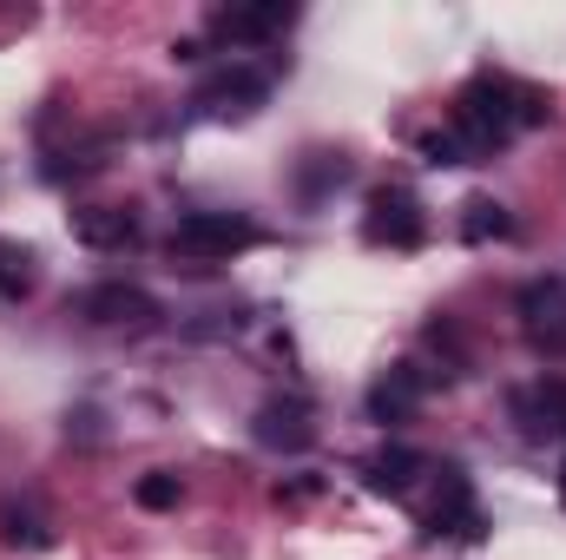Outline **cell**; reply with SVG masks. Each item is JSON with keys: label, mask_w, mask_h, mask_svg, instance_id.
Segmentation results:
<instances>
[{"label": "cell", "mask_w": 566, "mask_h": 560, "mask_svg": "<svg viewBox=\"0 0 566 560\" xmlns=\"http://www.w3.org/2000/svg\"><path fill=\"white\" fill-rule=\"evenodd\" d=\"M547 93H534V86H514V80H501V73H474L468 86H461V100H454V133L468 152H494V145H507L521 126H547Z\"/></svg>", "instance_id": "cell-1"}, {"label": "cell", "mask_w": 566, "mask_h": 560, "mask_svg": "<svg viewBox=\"0 0 566 560\" xmlns=\"http://www.w3.org/2000/svg\"><path fill=\"white\" fill-rule=\"evenodd\" d=\"M251 245H258V225L244 211H185L178 231H171V251L191 258V265H224Z\"/></svg>", "instance_id": "cell-2"}, {"label": "cell", "mask_w": 566, "mask_h": 560, "mask_svg": "<svg viewBox=\"0 0 566 560\" xmlns=\"http://www.w3.org/2000/svg\"><path fill=\"white\" fill-rule=\"evenodd\" d=\"M422 231H428V218H422V205H416L409 185H376V191H369V218H363V238H369V245L416 251Z\"/></svg>", "instance_id": "cell-3"}, {"label": "cell", "mask_w": 566, "mask_h": 560, "mask_svg": "<svg viewBox=\"0 0 566 560\" xmlns=\"http://www.w3.org/2000/svg\"><path fill=\"white\" fill-rule=\"evenodd\" d=\"M521 323H527V336H534L541 350L566 356V290L560 283L554 278L521 283Z\"/></svg>", "instance_id": "cell-4"}, {"label": "cell", "mask_w": 566, "mask_h": 560, "mask_svg": "<svg viewBox=\"0 0 566 560\" xmlns=\"http://www.w3.org/2000/svg\"><path fill=\"white\" fill-rule=\"evenodd\" d=\"M80 317H93V323H151L158 310H151V297L139 283H93L80 297Z\"/></svg>", "instance_id": "cell-5"}, {"label": "cell", "mask_w": 566, "mask_h": 560, "mask_svg": "<svg viewBox=\"0 0 566 560\" xmlns=\"http://www.w3.org/2000/svg\"><path fill=\"white\" fill-rule=\"evenodd\" d=\"M416 403H422V376H416V363H396V370L369 390V416L376 422H402Z\"/></svg>", "instance_id": "cell-6"}, {"label": "cell", "mask_w": 566, "mask_h": 560, "mask_svg": "<svg viewBox=\"0 0 566 560\" xmlns=\"http://www.w3.org/2000/svg\"><path fill=\"white\" fill-rule=\"evenodd\" d=\"M290 20H296L290 7H224L211 27H218L224 40H244V46H251V40H271V33H283Z\"/></svg>", "instance_id": "cell-7"}, {"label": "cell", "mask_w": 566, "mask_h": 560, "mask_svg": "<svg viewBox=\"0 0 566 560\" xmlns=\"http://www.w3.org/2000/svg\"><path fill=\"white\" fill-rule=\"evenodd\" d=\"M369 488L376 495H409L416 488V475H428V462L416 455V448H382V455H369Z\"/></svg>", "instance_id": "cell-8"}, {"label": "cell", "mask_w": 566, "mask_h": 560, "mask_svg": "<svg viewBox=\"0 0 566 560\" xmlns=\"http://www.w3.org/2000/svg\"><path fill=\"white\" fill-rule=\"evenodd\" d=\"M73 231H80V245H99V251H106V245H133V238H139V225H133L126 211H80V218H73Z\"/></svg>", "instance_id": "cell-9"}, {"label": "cell", "mask_w": 566, "mask_h": 560, "mask_svg": "<svg viewBox=\"0 0 566 560\" xmlns=\"http://www.w3.org/2000/svg\"><path fill=\"white\" fill-rule=\"evenodd\" d=\"M258 442H271V448H303V442H310V422H303V409L264 403V409H258Z\"/></svg>", "instance_id": "cell-10"}, {"label": "cell", "mask_w": 566, "mask_h": 560, "mask_svg": "<svg viewBox=\"0 0 566 560\" xmlns=\"http://www.w3.org/2000/svg\"><path fill=\"white\" fill-rule=\"evenodd\" d=\"M40 258H33V245H13V238H0V297H33V271Z\"/></svg>", "instance_id": "cell-11"}, {"label": "cell", "mask_w": 566, "mask_h": 560, "mask_svg": "<svg viewBox=\"0 0 566 560\" xmlns=\"http://www.w3.org/2000/svg\"><path fill=\"white\" fill-rule=\"evenodd\" d=\"M461 238H468V245H488V238H514V218H507V205H494V198H468Z\"/></svg>", "instance_id": "cell-12"}, {"label": "cell", "mask_w": 566, "mask_h": 560, "mask_svg": "<svg viewBox=\"0 0 566 560\" xmlns=\"http://www.w3.org/2000/svg\"><path fill=\"white\" fill-rule=\"evenodd\" d=\"M133 501L151 508V515H165V508H178V501H185V481H178V475H165V468H151V475H139Z\"/></svg>", "instance_id": "cell-13"}, {"label": "cell", "mask_w": 566, "mask_h": 560, "mask_svg": "<svg viewBox=\"0 0 566 560\" xmlns=\"http://www.w3.org/2000/svg\"><path fill=\"white\" fill-rule=\"evenodd\" d=\"M422 158H428V165H468L474 152L461 145V133H454V126H448V133H422Z\"/></svg>", "instance_id": "cell-14"}, {"label": "cell", "mask_w": 566, "mask_h": 560, "mask_svg": "<svg viewBox=\"0 0 566 560\" xmlns=\"http://www.w3.org/2000/svg\"><path fill=\"white\" fill-rule=\"evenodd\" d=\"M541 416H547L554 435H566V376H547L541 383Z\"/></svg>", "instance_id": "cell-15"}]
</instances>
